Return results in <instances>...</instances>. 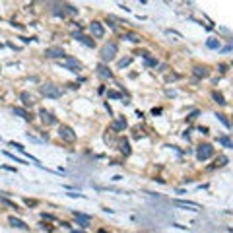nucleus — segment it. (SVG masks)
I'll list each match as a JSON object with an SVG mask.
<instances>
[{
    "mask_svg": "<svg viewBox=\"0 0 233 233\" xmlns=\"http://www.w3.org/2000/svg\"><path fill=\"white\" fill-rule=\"evenodd\" d=\"M116 51H119V45H116L115 41H109V43H105L103 49H101V60H103V62H111V60L115 58Z\"/></svg>",
    "mask_w": 233,
    "mask_h": 233,
    "instance_id": "1",
    "label": "nucleus"
},
{
    "mask_svg": "<svg viewBox=\"0 0 233 233\" xmlns=\"http://www.w3.org/2000/svg\"><path fill=\"white\" fill-rule=\"evenodd\" d=\"M41 93L47 95V97H51V99H60L62 97V89L55 86V84H43L41 86Z\"/></svg>",
    "mask_w": 233,
    "mask_h": 233,
    "instance_id": "2",
    "label": "nucleus"
},
{
    "mask_svg": "<svg viewBox=\"0 0 233 233\" xmlns=\"http://www.w3.org/2000/svg\"><path fill=\"white\" fill-rule=\"evenodd\" d=\"M212 156H214V148L210 144H200L196 148V160L198 161H206V160H210Z\"/></svg>",
    "mask_w": 233,
    "mask_h": 233,
    "instance_id": "3",
    "label": "nucleus"
},
{
    "mask_svg": "<svg viewBox=\"0 0 233 233\" xmlns=\"http://www.w3.org/2000/svg\"><path fill=\"white\" fill-rule=\"evenodd\" d=\"M62 64H64L70 72H76V74L84 68V66H82V62L78 60V58H74V56H64V58H62Z\"/></svg>",
    "mask_w": 233,
    "mask_h": 233,
    "instance_id": "4",
    "label": "nucleus"
},
{
    "mask_svg": "<svg viewBox=\"0 0 233 233\" xmlns=\"http://www.w3.org/2000/svg\"><path fill=\"white\" fill-rule=\"evenodd\" d=\"M58 136H60L62 140H66V142H74V140H76V132H74L68 124H60V128H58Z\"/></svg>",
    "mask_w": 233,
    "mask_h": 233,
    "instance_id": "5",
    "label": "nucleus"
},
{
    "mask_svg": "<svg viewBox=\"0 0 233 233\" xmlns=\"http://www.w3.org/2000/svg\"><path fill=\"white\" fill-rule=\"evenodd\" d=\"M39 116H41V120L49 126V124H56V116L51 113V111H47V109H41L39 111Z\"/></svg>",
    "mask_w": 233,
    "mask_h": 233,
    "instance_id": "6",
    "label": "nucleus"
},
{
    "mask_svg": "<svg viewBox=\"0 0 233 233\" xmlns=\"http://www.w3.org/2000/svg\"><path fill=\"white\" fill-rule=\"evenodd\" d=\"M89 31H91V35L97 37V39H101V37L105 35V29H103L101 22H91L89 23Z\"/></svg>",
    "mask_w": 233,
    "mask_h": 233,
    "instance_id": "7",
    "label": "nucleus"
},
{
    "mask_svg": "<svg viewBox=\"0 0 233 233\" xmlns=\"http://www.w3.org/2000/svg\"><path fill=\"white\" fill-rule=\"evenodd\" d=\"M72 37H74L76 41H80V43H84L86 47H89V49H93V47H95V41L91 39V37L84 35V33H72Z\"/></svg>",
    "mask_w": 233,
    "mask_h": 233,
    "instance_id": "8",
    "label": "nucleus"
},
{
    "mask_svg": "<svg viewBox=\"0 0 233 233\" xmlns=\"http://www.w3.org/2000/svg\"><path fill=\"white\" fill-rule=\"evenodd\" d=\"M45 55L49 58H64V49H60V47H49V49L45 51Z\"/></svg>",
    "mask_w": 233,
    "mask_h": 233,
    "instance_id": "9",
    "label": "nucleus"
},
{
    "mask_svg": "<svg viewBox=\"0 0 233 233\" xmlns=\"http://www.w3.org/2000/svg\"><path fill=\"white\" fill-rule=\"evenodd\" d=\"M72 214H74V218L78 220V224L82 227H88L89 221H91V216H88V214H82V212H72Z\"/></svg>",
    "mask_w": 233,
    "mask_h": 233,
    "instance_id": "10",
    "label": "nucleus"
},
{
    "mask_svg": "<svg viewBox=\"0 0 233 233\" xmlns=\"http://www.w3.org/2000/svg\"><path fill=\"white\" fill-rule=\"evenodd\" d=\"M8 224L12 225V227H16V229H23V231H25V229H29V225L25 224V221L18 220L16 216H10V218H8Z\"/></svg>",
    "mask_w": 233,
    "mask_h": 233,
    "instance_id": "11",
    "label": "nucleus"
},
{
    "mask_svg": "<svg viewBox=\"0 0 233 233\" xmlns=\"http://www.w3.org/2000/svg\"><path fill=\"white\" fill-rule=\"evenodd\" d=\"M97 76L105 78V80H111V78H113V72L109 70V66L105 64V62H101V64L97 66Z\"/></svg>",
    "mask_w": 233,
    "mask_h": 233,
    "instance_id": "12",
    "label": "nucleus"
},
{
    "mask_svg": "<svg viewBox=\"0 0 233 233\" xmlns=\"http://www.w3.org/2000/svg\"><path fill=\"white\" fill-rule=\"evenodd\" d=\"M20 99H22V103H23V107H33V95H31L29 91H22L20 93Z\"/></svg>",
    "mask_w": 233,
    "mask_h": 233,
    "instance_id": "13",
    "label": "nucleus"
},
{
    "mask_svg": "<svg viewBox=\"0 0 233 233\" xmlns=\"http://www.w3.org/2000/svg\"><path fill=\"white\" fill-rule=\"evenodd\" d=\"M192 74H194L196 78H208V76H210V70H208L206 66H194V68H192Z\"/></svg>",
    "mask_w": 233,
    "mask_h": 233,
    "instance_id": "14",
    "label": "nucleus"
},
{
    "mask_svg": "<svg viewBox=\"0 0 233 233\" xmlns=\"http://www.w3.org/2000/svg\"><path fill=\"white\" fill-rule=\"evenodd\" d=\"M175 206H179V208H187V210H196L198 204L196 202H185V200H173Z\"/></svg>",
    "mask_w": 233,
    "mask_h": 233,
    "instance_id": "15",
    "label": "nucleus"
},
{
    "mask_svg": "<svg viewBox=\"0 0 233 233\" xmlns=\"http://www.w3.org/2000/svg\"><path fill=\"white\" fill-rule=\"evenodd\" d=\"M124 128H126V119H124V116H119V119L113 123V130L115 132H120V130H124Z\"/></svg>",
    "mask_w": 233,
    "mask_h": 233,
    "instance_id": "16",
    "label": "nucleus"
},
{
    "mask_svg": "<svg viewBox=\"0 0 233 233\" xmlns=\"http://www.w3.org/2000/svg\"><path fill=\"white\" fill-rule=\"evenodd\" d=\"M14 115L22 116L23 120H31V119H33V116H31V115H29V113H27V111H25L23 107H14Z\"/></svg>",
    "mask_w": 233,
    "mask_h": 233,
    "instance_id": "17",
    "label": "nucleus"
},
{
    "mask_svg": "<svg viewBox=\"0 0 233 233\" xmlns=\"http://www.w3.org/2000/svg\"><path fill=\"white\" fill-rule=\"evenodd\" d=\"M0 202H2V204H6V206H10V208H12V210H16V212H23V210L20 208L18 204H16V202H12V200H10V198H6V196H2V198H0Z\"/></svg>",
    "mask_w": 233,
    "mask_h": 233,
    "instance_id": "18",
    "label": "nucleus"
},
{
    "mask_svg": "<svg viewBox=\"0 0 233 233\" xmlns=\"http://www.w3.org/2000/svg\"><path fill=\"white\" fill-rule=\"evenodd\" d=\"M120 152H123L124 156H130V142H128V140H123V142H120Z\"/></svg>",
    "mask_w": 233,
    "mask_h": 233,
    "instance_id": "19",
    "label": "nucleus"
},
{
    "mask_svg": "<svg viewBox=\"0 0 233 233\" xmlns=\"http://www.w3.org/2000/svg\"><path fill=\"white\" fill-rule=\"evenodd\" d=\"M212 97H214V101H216V103L225 105V99H224V95H221L220 91H212Z\"/></svg>",
    "mask_w": 233,
    "mask_h": 233,
    "instance_id": "20",
    "label": "nucleus"
},
{
    "mask_svg": "<svg viewBox=\"0 0 233 233\" xmlns=\"http://www.w3.org/2000/svg\"><path fill=\"white\" fill-rule=\"evenodd\" d=\"M206 47L208 49H220V39H208L206 41Z\"/></svg>",
    "mask_w": 233,
    "mask_h": 233,
    "instance_id": "21",
    "label": "nucleus"
},
{
    "mask_svg": "<svg viewBox=\"0 0 233 233\" xmlns=\"http://www.w3.org/2000/svg\"><path fill=\"white\" fill-rule=\"evenodd\" d=\"M124 37H126L128 41H132V43H140V41H142V37L136 35V33H124Z\"/></svg>",
    "mask_w": 233,
    "mask_h": 233,
    "instance_id": "22",
    "label": "nucleus"
},
{
    "mask_svg": "<svg viewBox=\"0 0 233 233\" xmlns=\"http://www.w3.org/2000/svg\"><path fill=\"white\" fill-rule=\"evenodd\" d=\"M218 142H220V144H224L225 148H233V142H231L229 138H227V136H220Z\"/></svg>",
    "mask_w": 233,
    "mask_h": 233,
    "instance_id": "23",
    "label": "nucleus"
},
{
    "mask_svg": "<svg viewBox=\"0 0 233 233\" xmlns=\"http://www.w3.org/2000/svg\"><path fill=\"white\" fill-rule=\"evenodd\" d=\"M144 60H146V66H150V68H156V66H157V60H156V58H152L150 55H148Z\"/></svg>",
    "mask_w": 233,
    "mask_h": 233,
    "instance_id": "24",
    "label": "nucleus"
},
{
    "mask_svg": "<svg viewBox=\"0 0 233 233\" xmlns=\"http://www.w3.org/2000/svg\"><path fill=\"white\" fill-rule=\"evenodd\" d=\"M4 153H6V156H8V157H10L12 161H16V163H22V165H29V163H25L23 160H20V157H16L14 153H10V152H4Z\"/></svg>",
    "mask_w": 233,
    "mask_h": 233,
    "instance_id": "25",
    "label": "nucleus"
},
{
    "mask_svg": "<svg viewBox=\"0 0 233 233\" xmlns=\"http://www.w3.org/2000/svg\"><path fill=\"white\" fill-rule=\"evenodd\" d=\"M225 163H227V157H224V156H220L218 157V160H216V163H214V165H212V167H221V165H225Z\"/></svg>",
    "mask_w": 233,
    "mask_h": 233,
    "instance_id": "26",
    "label": "nucleus"
},
{
    "mask_svg": "<svg viewBox=\"0 0 233 233\" xmlns=\"http://www.w3.org/2000/svg\"><path fill=\"white\" fill-rule=\"evenodd\" d=\"M216 116H218V120H220L221 124H224V126H227V128H229V120L225 119V115H221V113H218V115H216Z\"/></svg>",
    "mask_w": 233,
    "mask_h": 233,
    "instance_id": "27",
    "label": "nucleus"
},
{
    "mask_svg": "<svg viewBox=\"0 0 233 233\" xmlns=\"http://www.w3.org/2000/svg\"><path fill=\"white\" fill-rule=\"evenodd\" d=\"M130 62H132V58H123V60L119 62V68H124V66H128Z\"/></svg>",
    "mask_w": 233,
    "mask_h": 233,
    "instance_id": "28",
    "label": "nucleus"
},
{
    "mask_svg": "<svg viewBox=\"0 0 233 233\" xmlns=\"http://www.w3.org/2000/svg\"><path fill=\"white\" fill-rule=\"evenodd\" d=\"M196 116H198V111H192V113H190V115L187 116V119H188V120H192V119H196Z\"/></svg>",
    "mask_w": 233,
    "mask_h": 233,
    "instance_id": "29",
    "label": "nucleus"
},
{
    "mask_svg": "<svg viewBox=\"0 0 233 233\" xmlns=\"http://www.w3.org/2000/svg\"><path fill=\"white\" fill-rule=\"evenodd\" d=\"M66 12H70V14H78V10L74 8V6H66Z\"/></svg>",
    "mask_w": 233,
    "mask_h": 233,
    "instance_id": "30",
    "label": "nucleus"
},
{
    "mask_svg": "<svg viewBox=\"0 0 233 233\" xmlns=\"http://www.w3.org/2000/svg\"><path fill=\"white\" fill-rule=\"evenodd\" d=\"M25 204H27V206H29V208H31V206H37V202H35V200H29V198H27V200H25Z\"/></svg>",
    "mask_w": 233,
    "mask_h": 233,
    "instance_id": "31",
    "label": "nucleus"
},
{
    "mask_svg": "<svg viewBox=\"0 0 233 233\" xmlns=\"http://www.w3.org/2000/svg\"><path fill=\"white\" fill-rule=\"evenodd\" d=\"M41 218H45V220H55L51 214H41Z\"/></svg>",
    "mask_w": 233,
    "mask_h": 233,
    "instance_id": "32",
    "label": "nucleus"
},
{
    "mask_svg": "<svg viewBox=\"0 0 233 233\" xmlns=\"http://www.w3.org/2000/svg\"><path fill=\"white\" fill-rule=\"evenodd\" d=\"M99 233H107V231H103V229H101V231H99Z\"/></svg>",
    "mask_w": 233,
    "mask_h": 233,
    "instance_id": "33",
    "label": "nucleus"
},
{
    "mask_svg": "<svg viewBox=\"0 0 233 233\" xmlns=\"http://www.w3.org/2000/svg\"><path fill=\"white\" fill-rule=\"evenodd\" d=\"M2 47H4V45H2V43H0V49H2Z\"/></svg>",
    "mask_w": 233,
    "mask_h": 233,
    "instance_id": "34",
    "label": "nucleus"
},
{
    "mask_svg": "<svg viewBox=\"0 0 233 233\" xmlns=\"http://www.w3.org/2000/svg\"><path fill=\"white\" fill-rule=\"evenodd\" d=\"M76 233H84V231H76Z\"/></svg>",
    "mask_w": 233,
    "mask_h": 233,
    "instance_id": "35",
    "label": "nucleus"
},
{
    "mask_svg": "<svg viewBox=\"0 0 233 233\" xmlns=\"http://www.w3.org/2000/svg\"><path fill=\"white\" fill-rule=\"evenodd\" d=\"M142 2H146V0H142Z\"/></svg>",
    "mask_w": 233,
    "mask_h": 233,
    "instance_id": "36",
    "label": "nucleus"
},
{
    "mask_svg": "<svg viewBox=\"0 0 233 233\" xmlns=\"http://www.w3.org/2000/svg\"><path fill=\"white\" fill-rule=\"evenodd\" d=\"M0 140H2V136H0Z\"/></svg>",
    "mask_w": 233,
    "mask_h": 233,
    "instance_id": "37",
    "label": "nucleus"
}]
</instances>
